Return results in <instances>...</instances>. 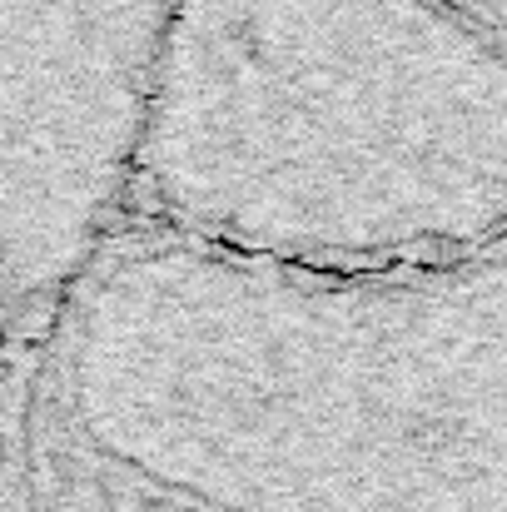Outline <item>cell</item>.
Here are the masks:
<instances>
[{
    "mask_svg": "<svg viewBox=\"0 0 507 512\" xmlns=\"http://www.w3.org/2000/svg\"><path fill=\"white\" fill-rule=\"evenodd\" d=\"M45 512H507V234L309 269L110 234L60 294Z\"/></svg>",
    "mask_w": 507,
    "mask_h": 512,
    "instance_id": "cell-1",
    "label": "cell"
},
{
    "mask_svg": "<svg viewBox=\"0 0 507 512\" xmlns=\"http://www.w3.org/2000/svg\"><path fill=\"white\" fill-rule=\"evenodd\" d=\"M130 199L309 269L507 234V45L443 0H174Z\"/></svg>",
    "mask_w": 507,
    "mask_h": 512,
    "instance_id": "cell-2",
    "label": "cell"
},
{
    "mask_svg": "<svg viewBox=\"0 0 507 512\" xmlns=\"http://www.w3.org/2000/svg\"><path fill=\"white\" fill-rule=\"evenodd\" d=\"M174 0H0V294L60 299L130 199Z\"/></svg>",
    "mask_w": 507,
    "mask_h": 512,
    "instance_id": "cell-3",
    "label": "cell"
},
{
    "mask_svg": "<svg viewBox=\"0 0 507 512\" xmlns=\"http://www.w3.org/2000/svg\"><path fill=\"white\" fill-rule=\"evenodd\" d=\"M443 5H453L463 20H473L478 30H488L493 40L507 45V0H443Z\"/></svg>",
    "mask_w": 507,
    "mask_h": 512,
    "instance_id": "cell-4",
    "label": "cell"
},
{
    "mask_svg": "<svg viewBox=\"0 0 507 512\" xmlns=\"http://www.w3.org/2000/svg\"><path fill=\"white\" fill-rule=\"evenodd\" d=\"M5 314H10V304H5V294H0V324H5Z\"/></svg>",
    "mask_w": 507,
    "mask_h": 512,
    "instance_id": "cell-5",
    "label": "cell"
}]
</instances>
